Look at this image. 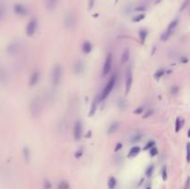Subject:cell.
<instances>
[{
	"mask_svg": "<svg viewBox=\"0 0 190 189\" xmlns=\"http://www.w3.org/2000/svg\"><path fill=\"white\" fill-rule=\"evenodd\" d=\"M95 3V0H89V9H92Z\"/></svg>",
	"mask_w": 190,
	"mask_h": 189,
	"instance_id": "39",
	"label": "cell"
},
{
	"mask_svg": "<svg viewBox=\"0 0 190 189\" xmlns=\"http://www.w3.org/2000/svg\"><path fill=\"white\" fill-rule=\"evenodd\" d=\"M101 101L100 99V96L99 97H97V98H95L94 101H93V104H92V107H91V111L89 113V115L90 116H93L95 114V112H96L97 108H98V106L99 104V102Z\"/></svg>",
	"mask_w": 190,
	"mask_h": 189,
	"instance_id": "13",
	"label": "cell"
},
{
	"mask_svg": "<svg viewBox=\"0 0 190 189\" xmlns=\"http://www.w3.org/2000/svg\"><path fill=\"white\" fill-rule=\"evenodd\" d=\"M59 0H46V7L48 10H53L57 5H58Z\"/></svg>",
	"mask_w": 190,
	"mask_h": 189,
	"instance_id": "14",
	"label": "cell"
},
{
	"mask_svg": "<svg viewBox=\"0 0 190 189\" xmlns=\"http://www.w3.org/2000/svg\"><path fill=\"white\" fill-rule=\"evenodd\" d=\"M80 156H82V151H78V152L76 153V155H75L76 158H79Z\"/></svg>",
	"mask_w": 190,
	"mask_h": 189,
	"instance_id": "40",
	"label": "cell"
},
{
	"mask_svg": "<svg viewBox=\"0 0 190 189\" xmlns=\"http://www.w3.org/2000/svg\"><path fill=\"white\" fill-rule=\"evenodd\" d=\"M82 134H83V125H82V122L80 121H77L74 124V127H73V136H74V139L76 141H78L81 139L82 137Z\"/></svg>",
	"mask_w": 190,
	"mask_h": 189,
	"instance_id": "6",
	"label": "cell"
},
{
	"mask_svg": "<svg viewBox=\"0 0 190 189\" xmlns=\"http://www.w3.org/2000/svg\"><path fill=\"white\" fill-rule=\"evenodd\" d=\"M144 19H145V14H139L133 19V21H134L135 22H141L142 20H144Z\"/></svg>",
	"mask_w": 190,
	"mask_h": 189,
	"instance_id": "27",
	"label": "cell"
},
{
	"mask_svg": "<svg viewBox=\"0 0 190 189\" xmlns=\"http://www.w3.org/2000/svg\"><path fill=\"white\" fill-rule=\"evenodd\" d=\"M141 137H142V135H140L139 133H136L131 137V142H137L141 139Z\"/></svg>",
	"mask_w": 190,
	"mask_h": 189,
	"instance_id": "26",
	"label": "cell"
},
{
	"mask_svg": "<svg viewBox=\"0 0 190 189\" xmlns=\"http://www.w3.org/2000/svg\"><path fill=\"white\" fill-rule=\"evenodd\" d=\"M3 15H4V9L2 7H0V21H1Z\"/></svg>",
	"mask_w": 190,
	"mask_h": 189,
	"instance_id": "37",
	"label": "cell"
},
{
	"mask_svg": "<svg viewBox=\"0 0 190 189\" xmlns=\"http://www.w3.org/2000/svg\"><path fill=\"white\" fill-rule=\"evenodd\" d=\"M177 25H178V20L176 19V20H174L172 22L169 24V26L166 29V31L162 33V35H161V40L166 41L169 38V37L171 36V34L174 33V31L176 29Z\"/></svg>",
	"mask_w": 190,
	"mask_h": 189,
	"instance_id": "4",
	"label": "cell"
},
{
	"mask_svg": "<svg viewBox=\"0 0 190 189\" xmlns=\"http://www.w3.org/2000/svg\"><path fill=\"white\" fill-rule=\"evenodd\" d=\"M21 49V45L19 43H12L8 47V52L9 54H16L17 52H19Z\"/></svg>",
	"mask_w": 190,
	"mask_h": 189,
	"instance_id": "12",
	"label": "cell"
},
{
	"mask_svg": "<svg viewBox=\"0 0 190 189\" xmlns=\"http://www.w3.org/2000/svg\"><path fill=\"white\" fill-rule=\"evenodd\" d=\"M64 24H65V27L67 29H71V28L74 27V25H75V17H74V14H72L71 12H69L65 16Z\"/></svg>",
	"mask_w": 190,
	"mask_h": 189,
	"instance_id": "8",
	"label": "cell"
},
{
	"mask_svg": "<svg viewBox=\"0 0 190 189\" xmlns=\"http://www.w3.org/2000/svg\"><path fill=\"white\" fill-rule=\"evenodd\" d=\"M163 74H164V70L160 69V70H158L155 72V74H154V77H155V79H156V80H160V79L163 76Z\"/></svg>",
	"mask_w": 190,
	"mask_h": 189,
	"instance_id": "24",
	"label": "cell"
},
{
	"mask_svg": "<svg viewBox=\"0 0 190 189\" xmlns=\"http://www.w3.org/2000/svg\"><path fill=\"white\" fill-rule=\"evenodd\" d=\"M139 152H140V147L139 146H133L131 149H130V151H129V157L130 158H132V157H136V156H137L138 154H139Z\"/></svg>",
	"mask_w": 190,
	"mask_h": 189,
	"instance_id": "16",
	"label": "cell"
},
{
	"mask_svg": "<svg viewBox=\"0 0 190 189\" xmlns=\"http://www.w3.org/2000/svg\"><path fill=\"white\" fill-rule=\"evenodd\" d=\"M147 189H151V188H150V187H147Z\"/></svg>",
	"mask_w": 190,
	"mask_h": 189,
	"instance_id": "43",
	"label": "cell"
},
{
	"mask_svg": "<svg viewBox=\"0 0 190 189\" xmlns=\"http://www.w3.org/2000/svg\"><path fill=\"white\" fill-rule=\"evenodd\" d=\"M161 176H162V179L164 181L167 179V169H166V167H163L162 170H161Z\"/></svg>",
	"mask_w": 190,
	"mask_h": 189,
	"instance_id": "31",
	"label": "cell"
},
{
	"mask_svg": "<svg viewBox=\"0 0 190 189\" xmlns=\"http://www.w3.org/2000/svg\"><path fill=\"white\" fill-rule=\"evenodd\" d=\"M182 123H183V121L180 118H177L176 121H175V132L176 133H178V132L180 131V129L183 125Z\"/></svg>",
	"mask_w": 190,
	"mask_h": 189,
	"instance_id": "25",
	"label": "cell"
},
{
	"mask_svg": "<svg viewBox=\"0 0 190 189\" xmlns=\"http://www.w3.org/2000/svg\"><path fill=\"white\" fill-rule=\"evenodd\" d=\"M186 161L190 162V143L186 144Z\"/></svg>",
	"mask_w": 190,
	"mask_h": 189,
	"instance_id": "28",
	"label": "cell"
},
{
	"mask_svg": "<svg viewBox=\"0 0 190 189\" xmlns=\"http://www.w3.org/2000/svg\"><path fill=\"white\" fill-rule=\"evenodd\" d=\"M139 39H140V41H141V44H144L145 43V41H146V39H147V32L146 31V30H140L139 31Z\"/></svg>",
	"mask_w": 190,
	"mask_h": 189,
	"instance_id": "19",
	"label": "cell"
},
{
	"mask_svg": "<svg viewBox=\"0 0 190 189\" xmlns=\"http://www.w3.org/2000/svg\"><path fill=\"white\" fill-rule=\"evenodd\" d=\"M61 76H62V70L60 64H57L54 66L53 70H52V75H51V81H52V84L54 86H58L60 83L61 80Z\"/></svg>",
	"mask_w": 190,
	"mask_h": 189,
	"instance_id": "3",
	"label": "cell"
},
{
	"mask_svg": "<svg viewBox=\"0 0 190 189\" xmlns=\"http://www.w3.org/2000/svg\"><path fill=\"white\" fill-rule=\"evenodd\" d=\"M149 153H150V156L151 157H154L158 154V150L155 146H153L151 149H149Z\"/></svg>",
	"mask_w": 190,
	"mask_h": 189,
	"instance_id": "29",
	"label": "cell"
},
{
	"mask_svg": "<svg viewBox=\"0 0 190 189\" xmlns=\"http://www.w3.org/2000/svg\"><path fill=\"white\" fill-rule=\"evenodd\" d=\"M122 147V144H119V145H117V147L115 148V151H117L118 149H120Z\"/></svg>",
	"mask_w": 190,
	"mask_h": 189,
	"instance_id": "41",
	"label": "cell"
},
{
	"mask_svg": "<svg viewBox=\"0 0 190 189\" xmlns=\"http://www.w3.org/2000/svg\"><path fill=\"white\" fill-rule=\"evenodd\" d=\"M82 48H83V51H84L85 53L88 54V53H90L91 50H92V45H91V43H90L89 41H85V42L83 44Z\"/></svg>",
	"mask_w": 190,
	"mask_h": 189,
	"instance_id": "18",
	"label": "cell"
},
{
	"mask_svg": "<svg viewBox=\"0 0 190 189\" xmlns=\"http://www.w3.org/2000/svg\"><path fill=\"white\" fill-rule=\"evenodd\" d=\"M184 189H190V177H187L185 184L184 186Z\"/></svg>",
	"mask_w": 190,
	"mask_h": 189,
	"instance_id": "34",
	"label": "cell"
},
{
	"mask_svg": "<svg viewBox=\"0 0 190 189\" xmlns=\"http://www.w3.org/2000/svg\"><path fill=\"white\" fill-rule=\"evenodd\" d=\"M74 70L77 73H80V72H83L84 71V65L82 62H77L75 65H74Z\"/></svg>",
	"mask_w": 190,
	"mask_h": 189,
	"instance_id": "22",
	"label": "cell"
},
{
	"mask_svg": "<svg viewBox=\"0 0 190 189\" xmlns=\"http://www.w3.org/2000/svg\"><path fill=\"white\" fill-rule=\"evenodd\" d=\"M187 136H188V137H190V129L188 130V133H187Z\"/></svg>",
	"mask_w": 190,
	"mask_h": 189,
	"instance_id": "42",
	"label": "cell"
},
{
	"mask_svg": "<svg viewBox=\"0 0 190 189\" xmlns=\"http://www.w3.org/2000/svg\"><path fill=\"white\" fill-rule=\"evenodd\" d=\"M14 11L18 15H21V16H25L28 14V9L22 4H16L14 6Z\"/></svg>",
	"mask_w": 190,
	"mask_h": 189,
	"instance_id": "10",
	"label": "cell"
},
{
	"mask_svg": "<svg viewBox=\"0 0 190 189\" xmlns=\"http://www.w3.org/2000/svg\"><path fill=\"white\" fill-rule=\"evenodd\" d=\"M58 189H70V184L66 181H61L58 185Z\"/></svg>",
	"mask_w": 190,
	"mask_h": 189,
	"instance_id": "23",
	"label": "cell"
},
{
	"mask_svg": "<svg viewBox=\"0 0 190 189\" xmlns=\"http://www.w3.org/2000/svg\"><path fill=\"white\" fill-rule=\"evenodd\" d=\"M43 100L40 97H34L30 104V112L33 117H38L42 112Z\"/></svg>",
	"mask_w": 190,
	"mask_h": 189,
	"instance_id": "1",
	"label": "cell"
},
{
	"mask_svg": "<svg viewBox=\"0 0 190 189\" xmlns=\"http://www.w3.org/2000/svg\"><path fill=\"white\" fill-rule=\"evenodd\" d=\"M117 185V180L114 178L113 176H110L109 178V181H108V187L109 189H115Z\"/></svg>",
	"mask_w": 190,
	"mask_h": 189,
	"instance_id": "17",
	"label": "cell"
},
{
	"mask_svg": "<svg viewBox=\"0 0 190 189\" xmlns=\"http://www.w3.org/2000/svg\"><path fill=\"white\" fill-rule=\"evenodd\" d=\"M23 153H24V157H25V160L28 161V160H30V151H29V149L25 147V148L23 149Z\"/></svg>",
	"mask_w": 190,
	"mask_h": 189,
	"instance_id": "30",
	"label": "cell"
},
{
	"mask_svg": "<svg viewBox=\"0 0 190 189\" xmlns=\"http://www.w3.org/2000/svg\"><path fill=\"white\" fill-rule=\"evenodd\" d=\"M37 25H38L37 20H35V19H32L26 26V34L28 36H33L37 30Z\"/></svg>",
	"mask_w": 190,
	"mask_h": 189,
	"instance_id": "7",
	"label": "cell"
},
{
	"mask_svg": "<svg viewBox=\"0 0 190 189\" xmlns=\"http://www.w3.org/2000/svg\"><path fill=\"white\" fill-rule=\"evenodd\" d=\"M8 79V75H7V72L4 69L0 68V82L3 83V82H6Z\"/></svg>",
	"mask_w": 190,
	"mask_h": 189,
	"instance_id": "20",
	"label": "cell"
},
{
	"mask_svg": "<svg viewBox=\"0 0 190 189\" xmlns=\"http://www.w3.org/2000/svg\"><path fill=\"white\" fill-rule=\"evenodd\" d=\"M153 169H154L153 165H151V166H149V167L147 168V172H146V174H147V176H150V175L152 174V172H153Z\"/></svg>",
	"mask_w": 190,
	"mask_h": 189,
	"instance_id": "33",
	"label": "cell"
},
{
	"mask_svg": "<svg viewBox=\"0 0 190 189\" xmlns=\"http://www.w3.org/2000/svg\"><path fill=\"white\" fill-rule=\"evenodd\" d=\"M118 127H119V123H117V122H114V123L110 124V126L109 127V130H108V133L109 134L114 133V132H116V130L118 129Z\"/></svg>",
	"mask_w": 190,
	"mask_h": 189,
	"instance_id": "21",
	"label": "cell"
},
{
	"mask_svg": "<svg viewBox=\"0 0 190 189\" xmlns=\"http://www.w3.org/2000/svg\"><path fill=\"white\" fill-rule=\"evenodd\" d=\"M153 146H155V143H154L153 141H149V142L146 145L145 149H146V150H147V149H151Z\"/></svg>",
	"mask_w": 190,
	"mask_h": 189,
	"instance_id": "32",
	"label": "cell"
},
{
	"mask_svg": "<svg viewBox=\"0 0 190 189\" xmlns=\"http://www.w3.org/2000/svg\"><path fill=\"white\" fill-rule=\"evenodd\" d=\"M129 58H130V50L128 48H125L123 52V55H122V60H121L122 64L126 63L129 60Z\"/></svg>",
	"mask_w": 190,
	"mask_h": 189,
	"instance_id": "15",
	"label": "cell"
},
{
	"mask_svg": "<svg viewBox=\"0 0 190 189\" xmlns=\"http://www.w3.org/2000/svg\"><path fill=\"white\" fill-rule=\"evenodd\" d=\"M111 68H112V55H111V53H109L106 57L105 63L103 65V75L104 76H106V75H108L110 72Z\"/></svg>",
	"mask_w": 190,
	"mask_h": 189,
	"instance_id": "5",
	"label": "cell"
},
{
	"mask_svg": "<svg viewBox=\"0 0 190 189\" xmlns=\"http://www.w3.org/2000/svg\"><path fill=\"white\" fill-rule=\"evenodd\" d=\"M143 111V108H136V110H135L134 112L136 113V114H140V113Z\"/></svg>",
	"mask_w": 190,
	"mask_h": 189,
	"instance_id": "38",
	"label": "cell"
},
{
	"mask_svg": "<svg viewBox=\"0 0 190 189\" xmlns=\"http://www.w3.org/2000/svg\"><path fill=\"white\" fill-rule=\"evenodd\" d=\"M132 84H133V75H132L131 69L129 68L126 72V77H125V94H129Z\"/></svg>",
	"mask_w": 190,
	"mask_h": 189,
	"instance_id": "9",
	"label": "cell"
},
{
	"mask_svg": "<svg viewBox=\"0 0 190 189\" xmlns=\"http://www.w3.org/2000/svg\"><path fill=\"white\" fill-rule=\"evenodd\" d=\"M44 186H45V189H49V188H51V184L48 183L47 181H46L44 184Z\"/></svg>",
	"mask_w": 190,
	"mask_h": 189,
	"instance_id": "36",
	"label": "cell"
},
{
	"mask_svg": "<svg viewBox=\"0 0 190 189\" xmlns=\"http://www.w3.org/2000/svg\"><path fill=\"white\" fill-rule=\"evenodd\" d=\"M152 113H153V110H152V109H148V112H147V113H146V114L144 115V117H143V118H147V117H149V116L152 114Z\"/></svg>",
	"mask_w": 190,
	"mask_h": 189,
	"instance_id": "35",
	"label": "cell"
},
{
	"mask_svg": "<svg viewBox=\"0 0 190 189\" xmlns=\"http://www.w3.org/2000/svg\"><path fill=\"white\" fill-rule=\"evenodd\" d=\"M39 78H40V73H39V71H33L32 73V75H31L30 80H29L30 86L35 85L38 83V81H39Z\"/></svg>",
	"mask_w": 190,
	"mask_h": 189,
	"instance_id": "11",
	"label": "cell"
},
{
	"mask_svg": "<svg viewBox=\"0 0 190 189\" xmlns=\"http://www.w3.org/2000/svg\"><path fill=\"white\" fill-rule=\"evenodd\" d=\"M116 80H117L116 74H113L112 76L110 77V79L109 80V82L107 83L106 86L104 87V89H103V91H102V93L100 94V99H101V101L104 100V99H106L108 98L109 94L111 93V91L113 90L114 85H115V84H116Z\"/></svg>",
	"mask_w": 190,
	"mask_h": 189,
	"instance_id": "2",
	"label": "cell"
}]
</instances>
